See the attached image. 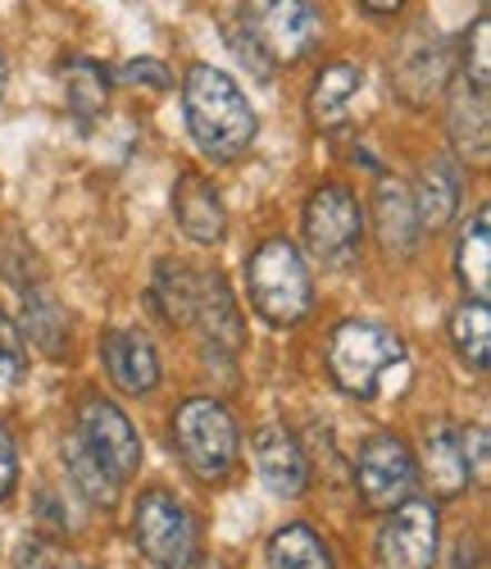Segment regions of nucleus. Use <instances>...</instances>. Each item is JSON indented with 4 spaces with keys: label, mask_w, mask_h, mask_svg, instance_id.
I'll use <instances>...</instances> for the list:
<instances>
[{
    "label": "nucleus",
    "mask_w": 491,
    "mask_h": 569,
    "mask_svg": "<svg viewBox=\"0 0 491 569\" xmlns=\"http://www.w3.org/2000/svg\"><path fill=\"white\" fill-rule=\"evenodd\" d=\"M187 569H228V565H223V560H191Z\"/></svg>",
    "instance_id": "nucleus-36"
},
{
    "label": "nucleus",
    "mask_w": 491,
    "mask_h": 569,
    "mask_svg": "<svg viewBox=\"0 0 491 569\" xmlns=\"http://www.w3.org/2000/svg\"><path fill=\"white\" fill-rule=\"evenodd\" d=\"M391 369H405V342L391 333L387 323L347 319V323L332 328V338H328V373H332V383L347 397L373 401L382 392V378Z\"/></svg>",
    "instance_id": "nucleus-3"
},
{
    "label": "nucleus",
    "mask_w": 491,
    "mask_h": 569,
    "mask_svg": "<svg viewBox=\"0 0 491 569\" xmlns=\"http://www.w3.org/2000/svg\"><path fill=\"white\" fill-rule=\"evenodd\" d=\"M196 278L201 269H191L187 260H160L156 264V278H151V310L160 323L169 328H187L196 319Z\"/></svg>",
    "instance_id": "nucleus-23"
},
{
    "label": "nucleus",
    "mask_w": 491,
    "mask_h": 569,
    "mask_svg": "<svg viewBox=\"0 0 491 569\" xmlns=\"http://www.w3.org/2000/svg\"><path fill=\"white\" fill-rule=\"evenodd\" d=\"M447 132L460 160L487 164V87H473L469 78L455 82L451 110H447Z\"/></svg>",
    "instance_id": "nucleus-20"
},
{
    "label": "nucleus",
    "mask_w": 491,
    "mask_h": 569,
    "mask_svg": "<svg viewBox=\"0 0 491 569\" xmlns=\"http://www.w3.org/2000/svg\"><path fill=\"white\" fill-rule=\"evenodd\" d=\"M410 201H414V214H419V232H441V228H447L460 214V201H464V164L451 160V156H432L419 169V182L410 187Z\"/></svg>",
    "instance_id": "nucleus-16"
},
{
    "label": "nucleus",
    "mask_w": 491,
    "mask_h": 569,
    "mask_svg": "<svg viewBox=\"0 0 491 569\" xmlns=\"http://www.w3.org/2000/svg\"><path fill=\"white\" fill-rule=\"evenodd\" d=\"M23 347H37L46 360H64L73 351V323L64 315V306L46 292V288H28L23 292V328H19Z\"/></svg>",
    "instance_id": "nucleus-18"
},
{
    "label": "nucleus",
    "mask_w": 491,
    "mask_h": 569,
    "mask_svg": "<svg viewBox=\"0 0 491 569\" xmlns=\"http://www.w3.org/2000/svg\"><path fill=\"white\" fill-rule=\"evenodd\" d=\"M460 447H464L469 469L478 473V469L487 465V429H482V423H473V429H464V433H460Z\"/></svg>",
    "instance_id": "nucleus-33"
},
{
    "label": "nucleus",
    "mask_w": 491,
    "mask_h": 569,
    "mask_svg": "<svg viewBox=\"0 0 491 569\" xmlns=\"http://www.w3.org/2000/svg\"><path fill=\"white\" fill-rule=\"evenodd\" d=\"M6 87H10V60L0 51V101H6Z\"/></svg>",
    "instance_id": "nucleus-35"
},
{
    "label": "nucleus",
    "mask_w": 491,
    "mask_h": 569,
    "mask_svg": "<svg viewBox=\"0 0 491 569\" xmlns=\"http://www.w3.org/2000/svg\"><path fill=\"white\" fill-rule=\"evenodd\" d=\"M132 538L156 569H187L191 560H201L196 515L169 488H146L132 501Z\"/></svg>",
    "instance_id": "nucleus-6"
},
{
    "label": "nucleus",
    "mask_w": 491,
    "mask_h": 569,
    "mask_svg": "<svg viewBox=\"0 0 491 569\" xmlns=\"http://www.w3.org/2000/svg\"><path fill=\"white\" fill-rule=\"evenodd\" d=\"M96 456H101V465L114 473V483H132L137 479V469H141V438L132 429V419L106 401L101 392H87L78 401V429H73Z\"/></svg>",
    "instance_id": "nucleus-8"
},
{
    "label": "nucleus",
    "mask_w": 491,
    "mask_h": 569,
    "mask_svg": "<svg viewBox=\"0 0 491 569\" xmlns=\"http://www.w3.org/2000/svg\"><path fill=\"white\" fill-rule=\"evenodd\" d=\"M173 219L196 247H219L228 232V210H223L219 187L196 169L178 173L173 182Z\"/></svg>",
    "instance_id": "nucleus-14"
},
{
    "label": "nucleus",
    "mask_w": 491,
    "mask_h": 569,
    "mask_svg": "<svg viewBox=\"0 0 491 569\" xmlns=\"http://www.w3.org/2000/svg\"><path fill=\"white\" fill-rule=\"evenodd\" d=\"M451 569H478V547H473L469 538L455 547V565H451Z\"/></svg>",
    "instance_id": "nucleus-34"
},
{
    "label": "nucleus",
    "mask_w": 491,
    "mask_h": 569,
    "mask_svg": "<svg viewBox=\"0 0 491 569\" xmlns=\"http://www.w3.org/2000/svg\"><path fill=\"white\" fill-rule=\"evenodd\" d=\"M23 365H28V347H23V338H19L14 319L0 310V373H6V378H19Z\"/></svg>",
    "instance_id": "nucleus-30"
},
{
    "label": "nucleus",
    "mask_w": 491,
    "mask_h": 569,
    "mask_svg": "<svg viewBox=\"0 0 491 569\" xmlns=\"http://www.w3.org/2000/svg\"><path fill=\"white\" fill-rule=\"evenodd\" d=\"M419 488V456L401 433H373L355 456V492L369 510H397L414 501Z\"/></svg>",
    "instance_id": "nucleus-7"
},
{
    "label": "nucleus",
    "mask_w": 491,
    "mask_h": 569,
    "mask_svg": "<svg viewBox=\"0 0 491 569\" xmlns=\"http://www.w3.org/2000/svg\"><path fill=\"white\" fill-rule=\"evenodd\" d=\"M423 473H428L432 497H441V501L460 497L473 483V469L464 460L460 433L451 429V423H432V429L423 433Z\"/></svg>",
    "instance_id": "nucleus-19"
},
{
    "label": "nucleus",
    "mask_w": 491,
    "mask_h": 569,
    "mask_svg": "<svg viewBox=\"0 0 491 569\" xmlns=\"http://www.w3.org/2000/svg\"><path fill=\"white\" fill-rule=\"evenodd\" d=\"M451 347L460 351V360L469 369H487V356H491V310L487 301H464L455 306L451 315Z\"/></svg>",
    "instance_id": "nucleus-27"
},
{
    "label": "nucleus",
    "mask_w": 491,
    "mask_h": 569,
    "mask_svg": "<svg viewBox=\"0 0 491 569\" xmlns=\"http://www.w3.org/2000/svg\"><path fill=\"white\" fill-rule=\"evenodd\" d=\"M0 278L14 282L19 292L41 288V260L14 223H0Z\"/></svg>",
    "instance_id": "nucleus-28"
},
{
    "label": "nucleus",
    "mask_w": 491,
    "mask_h": 569,
    "mask_svg": "<svg viewBox=\"0 0 491 569\" xmlns=\"http://www.w3.org/2000/svg\"><path fill=\"white\" fill-rule=\"evenodd\" d=\"M246 292L251 306L273 328H297L314 310V278L297 242L287 237H264V242L246 256Z\"/></svg>",
    "instance_id": "nucleus-2"
},
{
    "label": "nucleus",
    "mask_w": 491,
    "mask_h": 569,
    "mask_svg": "<svg viewBox=\"0 0 491 569\" xmlns=\"http://www.w3.org/2000/svg\"><path fill=\"white\" fill-rule=\"evenodd\" d=\"M373 219H378V237H382L387 256H414L423 232H419V214H414V201H410L405 182H378Z\"/></svg>",
    "instance_id": "nucleus-21"
},
{
    "label": "nucleus",
    "mask_w": 491,
    "mask_h": 569,
    "mask_svg": "<svg viewBox=\"0 0 491 569\" xmlns=\"http://www.w3.org/2000/svg\"><path fill=\"white\" fill-rule=\"evenodd\" d=\"M228 41H232V56L251 69L260 82H269L273 78V60L264 56V46H260V37L251 32V23H246V14H241V23H228Z\"/></svg>",
    "instance_id": "nucleus-29"
},
{
    "label": "nucleus",
    "mask_w": 491,
    "mask_h": 569,
    "mask_svg": "<svg viewBox=\"0 0 491 569\" xmlns=\"http://www.w3.org/2000/svg\"><path fill=\"white\" fill-rule=\"evenodd\" d=\"M173 447L191 479H201L210 488L228 483L237 469V451H241L232 410L214 397H187L173 410Z\"/></svg>",
    "instance_id": "nucleus-4"
},
{
    "label": "nucleus",
    "mask_w": 491,
    "mask_h": 569,
    "mask_svg": "<svg viewBox=\"0 0 491 569\" xmlns=\"http://www.w3.org/2000/svg\"><path fill=\"white\" fill-rule=\"evenodd\" d=\"M264 565L269 569H332V547L301 519L282 525L269 547H264Z\"/></svg>",
    "instance_id": "nucleus-26"
},
{
    "label": "nucleus",
    "mask_w": 491,
    "mask_h": 569,
    "mask_svg": "<svg viewBox=\"0 0 491 569\" xmlns=\"http://www.w3.org/2000/svg\"><path fill=\"white\" fill-rule=\"evenodd\" d=\"M128 87H146V91H169L173 87V73H169V64H160V60H128L123 64V73H119Z\"/></svg>",
    "instance_id": "nucleus-31"
},
{
    "label": "nucleus",
    "mask_w": 491,
    "mask_h": 569,
    "mask_svg": "<svg viewBox=\"0 0 491 569\" xmlns=\"http://www.w3.org/2000/svg\"><path fill=\"white\" fill-rule=\"evenodd\" d=\"M305 247L328 269H351L364 251V206L347 182H319L301 210Z\"/></svg>",
    "instance_id": "nucleus-5"
},
{
    "label": "nucleus",
    "mask_w": 491,
    "mask_h": 569,
    "mask_svg": "<svg viewBox=\"0 0 491 569\" xmlns=\"http://www.w3.org/2000/svg\"><path fill=\"white\" fill-rule=\"evenodd\" d=\"M246 23L260 37L264 56L273 64H301L319 37H323V10L305 6V0H282V6H251Z\"/></svg>",
    "instance_id": "nucleus-10"
},
{
    "label": "nucleus",
    "mask_w": 491,
    "mask_h": 569,
    "mask_svg": "<svg viewBox=\"0 0 491 569\" xmlns=\"http://www.w3.org/2000/svg\"><path fill=\"white\" fill-rule=\"evenodd\" d=\"M60 460H64V469H69V483H73L96 510H114V506H119V483H114V473L101 465V456H96L78 433L64 438Z\"/></svg>",
    "instance_id": "nucleus-24"
},
{
    "label": "nucleus",
    "mask_w": 491,
    "mask_h": 569,
    "mask_svg": "<svg viewBox=\"0 0 491 569\" xmlns=\"http://www.w3.org/2000/svg\"><path fill=\"white\" fill-rule=\"evenodd\" d=\"M487 206L464 223L460 242H455V278L469 292V301H487L491 292V232H487Z\"/></svg>",
    "instance_id": "nucleus-25"
},
{
    "label": "nucleus",
    "mask_w": 491,
    "mask_h": 569,
    "mask_svg": "<svg viewBox=\"0 0 491 569\" xmlns=\"http://www.w3.org/2000/svg\"><path fill=\"white\" fill-rule=\"evenodd\" d=\"M182 110L187 132L214 164H232L255 147L260 119L246 101V91L214 64H191L182 73Z\"/></svg>",
    "instance_id": "nucleus-1"
},
{
    "label": "nucleus",
    "mask_w": 491,
    "mask_h": 569,
    "mask_svg": "<svg viewBox=\"0 0 491 569\" xmlns=\"http://www.w3.org/2000/svg\"><path fill=\"white\" fill-rule=\"evenodd\" d=\"M441 547V510L437 501H405L378 529V565L382 569H432Z\"/></svg>",
    "instance_id": "nucleus-9"
},
{
    "label": "nucleus",
    "mask_w": 491,
    "mask_h": 569,
    "mask_svg": "<svg viewBox=\"0 0 491 569\" xmlns=\"http://www.w3.org/2000/svg\"><path fill=\"white\" fill-rule=\"evenodd\" d=\"M360 87H364V69L355 60H328L319 64L314 82H310V97H305V110H310V123L332 132L347 123V110L351 101L360 97Z\"/></svg>",
    "instance_id": "nucleus-17"
},
{
    "label": "nucleus",
    "mask_w": 491,
    "mask_h": 569,
    "mask_svg": "<svg viewBox=\"0 0 491 569\" xmlns=\"http://www.w3.org/2000/svg\"><path fill=\"white\" fill-rule=\"evenodd\" d=\"M251 456H255V469H260V479L269 483V492L301 497L310 488L305 447L297 442V433H291V429H282V423H264V429H255Z\"/></svg>",
    "instance_id": "nucleus-13"
},
{
    "label": "nucleus",
    "mask_w": 491,
    "mask_h": 569,
    "mask_svg": "<svg viewBox=\"0 0 491 569\" xmlns=\"http://www.w3.org/2000/svg\"><path fill=\"white\" fill-rule=\"evenodd\" d=\"M101 365L110 373V383L128 397H151L160 388V351L146 342L141 333H132V328H110V333L101 338Z\"/></svg>",
    "instance_id": "nucleus-12"
},
{
    "label": "nucleus",
    "mask_w": 491,
    "mask_h": 569,
    "mask_svg": "<svg viewBox=\"0 0 491 569\" xmlns=\"http://www.w3.org/2000/svg\"><path fill=\"white\" fill-rule=\"evenodd\" d=\"M14 488H19V451H14L10 429L0 423V501H10Z\"/></svg>",
    "instance_id": "nucleus-32"
},
{
    "label": "nucleus",
    "mask_w": 491,
    "mask_h": 569,
    "mask_svg": "<svg viewBox=\"0 0 491 569\" xmlns=\"http://www.w3.org/2000/svg\"><path fill=\"white\" fill-rule=\"evenodd\" d=\"M451 82V51L441 46V37H419L405 51L391 60V91H401L410 106H428L441 97Z\"/></svg>",
    "instance_id": "nucleus-15"
},
{
    "label": "nucleus",
    "mask_w": 491,
    "mask_h": 569,
    "mask_svg": "<svg viewBox=\"0 0 491 569\" xmlns=\"http://www.w3.org/2000/svg\"><path fill=\"white\" fill-rule=\"evenodd\" d=\"M196 328H201V342L210 356H237L246 342V323L241 310L232 301V288L219 269H201L196 278Z\"/></svg>",
    "instance_id": "nucleus-11"
},
{
    "label": "nucleus",
    "mask_w": 491,
    "mask_h": 569,
    "mask_svg": "<svg viewBox=\"0 0 491 569\" xmlns=\"http://www.w3.org/2000/svg\"><path fill=\"white\" fill-rule=\"evenodd\" d=\"M51 569H96V565H82V560H69V556H64V560H60V565H51Z\"/></svg>",
    "instance_id": "nucleus-37"
},
{
    "label": "nucleus",
    "mask_w": 491,
    "mask_h": 569,
    "mask_svg": "<svg viewBox=\"0 0 491 569\" xmlns=\"http://www.w3.org/2000/svg\"><path fill=\"white\" fill-rule=\"evenodd\" d=\"M60 87H64V106H69V114L82 123V128H91L96 119L106 114V106H110V69L101 64V60H87V56H73V60H64L60 64Z\"/></svg>",
    "instance_id": "nucleus-22"
}]
</instances>
